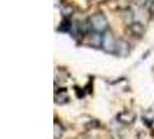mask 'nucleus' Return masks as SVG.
<instances>
[{
    "label": "nucleus",
    "mask_w": 154,
    "mask_h": 139,
    "mask_svg": "<svg viewBox=\"0 0 154 139\" xmlns=\"http://www.w3.org/2000/svg\"><path fill=\"white\" fill-rule=\"evenodd\" d=\"M88 23H89V27H91V31L103 34L104 31L108 30V20L102 13H96V14L92 15L88 20Z\"/></svg>",
    "instance_id": "obj_1"
},
{
    "label": "nucleus",
    "mask_w": 154,
    "mask_h": 139,
    "mask_svg": "<svg viewBox=\"0 0 154 139\" xmlns=\"http://www.w3.org/2000/svg\"><path fill=\"white\" fill-rule=\"evenodd\" d=\"M63 134V126L59 123H54V137L59 138Z\"/></svg>",
    "instance_id": "obj_10"
},
{
    "label": "nucleus",
    "mask_w": 154,
    "mask_h": 139,
    "mask_svg": "<svg viewBox=\"0 0 154 139\" xmlns=\"http://www.w3.org/2000/svg\"><path fill=\"white\" fill-rule=\"evenodd\" d=\"M89 44H91L93 48H101V46H102V34L92 31L91 39H89Z\"/></svg>",
    "instance_id": "obj_7"
},
{
    "label": "nucleus",
    "mask_w": 154,
    "mask_h": 139,
    "mask_svg": "<svg viewBox=\"0 0 154 139\" xmlns=\"http://www.w3.org/2000/svg\"><path fill=\"white\" fill-rule=\"evenodd\" d=\"M130 50H131L130 44L126 41H124V39H118L117 41L116 52H117L118 56H121V57H128L130 54Z\"/></svg>",
    "instance_id": "obj_3"
},
{
    "label": "nucleus",
    "mask_w": 154,
    "mask_h": 139,
    "mask_svg": "<svg viewBox=\"0 0 154 139\" xmlns=\"http://www.w3.org/2000/svg\"><path fill=\"white\" fill-rule=\"evenodd\" d=\"M117 39H115L114 34L111 31H104L102 34V48L107 52H116Z\"/></svg>",
    "instance_id": "obj_2"
},
{
    "label": "nucleus",
    "mask_w": 154,
    "mask_h": 139,
    "mask_svg": "<svg viewBox=\"0 0 154 139\" xmlns=\"http://www.w3.org/2000/svg\"><path fill=\"white\" fill-rule=\"evenodd\" d=\"M62 13L63 15L67 19L69 16H71L73 14V7L69 6V5H65V7H62Z\"/></svg>",
    "instance_id": "obj_9"
},
{
    "label": "nucleus",
    "mask_w": 154,
    "mask_h": 139,
    "mask_svg": "<svg viewBox=\"0 0 154 139\" xmlns=\"http://www.w3.org/2000/svg\"><path fill=\"white\" fill-rule=\"evenodd\" d=\"M118 121L122 124H125V125H129V124H132L136 119V116L133 113H130V111H126V113H122L118 115Z\"/></svg>",
    "instance_id": "obj_5"
},
{
    "label": "nucleus",
    "mask_w": 154,
    "mask_h": 139,
    "mask_svg": "<svg viewBox=\"0 0 154 139\" xmlns=\"http://www.w3.org/2000/svg\"><path fill=\"white\" fill-rule=\"evenodd\" d=\"M54 102L57 104H64L66 102H69V95H67V91L66 89H60L56 93L54 96Z\"/></svg>",
    "instance_id": "obj_6"
},
{
    "label": "nucleus",
    "mask_w": 154,
    "mask_h": 139,
    "mask_svg": "<svg viewBox=\"0 0 154 139\" xmlns=\"http://www.w3.org/2000/svg\"><path fill=\"white\" fill-rule=\"evenodd\" d=\"M72 29V24L69 21V19L65 17V21H63L60 27L58 28V31H62V32H66V31H69Z\"/></svg>",
    "instance_id": "obj_8"
},
{
    "label": "nucleus",
    "mask_w": 154,
    "mask_h": 139,
    "mask_svg": "<svg viewBox=\"0 0 154 139\" xmlns=\"http://www.w3.org/2000/svg\"><path fill=\"white\" fill-rule=\"evenodd\" d=\"M133 2H136L137 5H139V6H143L145 2H146V0H132Z\"/></svg>",
    "instance_id": "obj_11"
},
{
    "label": "nucleus",
    "mask_w": 154,
    "mask_h": 139,
    "mask_svg": "<svg viewBox=\"0 0 154 139\" xmlns=\"http://www.w3.org/2000/svg\"><path fill=\"white\" fill-rule=\"evenodd\" d=\"M130 31L136 37H143L145 34V27L140 22H131L130 23Z\"/></svg>",
    "instance_id": "obj_4"
}]
</instances>
